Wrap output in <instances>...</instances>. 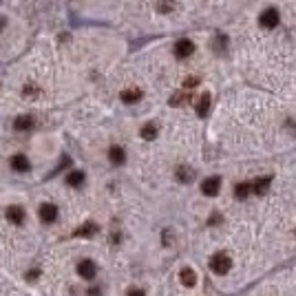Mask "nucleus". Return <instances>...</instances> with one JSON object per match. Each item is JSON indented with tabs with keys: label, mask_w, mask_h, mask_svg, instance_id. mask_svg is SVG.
<instances>
[{
	"label": "nucleus",
	"mask_w": 296,
	"mask_h": 296,
	"mask_svg": "<svg viewBox=\"0 0 296 296\" xmlns=\"http://www.w3.org/2000/svg\"><path fill=\"white\" fill-rule=\"evenodd\" d=\"M5 27H7V18H3V16H0V31H3Z\"/></svg>",
	"instance_id": "b1692460"
},
{
	"label": "nucleus",
	"mask_w": 296,
	"mask_h": 296,
	"mask_svg": "<svg viewBox=\"0 0 296 296\" xmlns=\"http://www.w3.org/2000/svg\"><path fill=\"white\" fill-rule=\"evenodd\" d=\"M210 268H213L215 274H228L232 268V259L226 255V252H217V255L210 259Z\"/></svg>",
	"instance_id": "f257e3e1"
},
{
	"label": "nucleus",
	"mask_w": 296,
	"mask_h": 296,
	"mask_svg": "<svg viewBox=\"0 0 296 296\" xmlns=\"http://www.w3.org/2000/svg\"><path fill=\"white\" fill-rule=\"evenodd\" d=\"M89 296H100V292H98V289L93 287V289H89Z\"/></svg>",
	"instance_id": "393cba45"
},
{
	"label": "nucleus",
	"mask_w": 296,
	"mask_h": 296,
	"mask_svg": "<svg viewBox=\"0 0 296 296\" xmlns=\"http://www.w3.org/2000/svg\"><path fill=\"white\" fill-rule=\"evenodd\" d=\"M95 232H98V226L93 221H87L73 232V237H95Z\"/></svg>",
	"instance_id": "9b49d317"
},
{
	"label": "nucleus",
	"mask_w": 296,
	"mask_h": 296,
	"mask_svg": "<svg viewBox=\"0 0 296 296\" xmlns=\"http://www.w3.org/2000/svg\"><path fill=\"white\" fill-rule=\"evenodd\" d=\"M129 296H146V294H144V289H137V287H133L131 292H129Z\"/></svg>",
	"instance_id": "5701e85b"
},
{
	"label": "nucleus",
	"mask_w": 296,
	"mask_h": 296,
	"mask_svg": "<svg viewBox=\"0 0 296 296\" xmlns=\"http://www.w3.org/2000/svg\"><path fill=\"white\" fill-rule=\"evenodd\" d=\"M195 108H197V115H199V117H206V115H208V108H210V95H208V93H201V95H199Z\"/></svg>",
	"instance_id": "9d476101"
},
{
	"label": "nucleus",
	"mask_w": 296,
	"mask_h": 296,
	"mask_svg": "<svg viewBox=\"0 0 296 296\" xmlns=\"http://www.w3.org/2000/svg\"><path fill=\"white\" fill-rule=\"evenodd\" d=\"M250 192H252V184H247V181H243V184H239L237 188H234V195H237L239 199H245Z\"/></svg>",
	"instance_id": "f3484780"
},
{
	"label": "nucleus",
	"mask_w": 296,
	"mask_h": 296,
	"mask_svg": "<svg viewBox=\"0 0 296 296\" xmlns=\"http://www.w3.org/2000/svg\"><path fill=\"white\" fill-rule=\"evenodd\" d=\"M259 22H261V27H265V29H274L276 25H279V11L276 9H265L263 14H261V18H259Z\"/></svg>",
	"instance_id": "20e7f679"
},
{
	"label": "nucleus",
	"mask_w": 296,
	"mask_h": 296,
	"mask_svg": "<svg viewBox=\"0 0 296 296\" xmlns=\"http://www.w3.org/2000/svg\"><path fill=\"white\" fill-rule=\"evenodd\" d=\"M179 279H181V283H184L186 287H192V285L197 283V276H195V272H192L190 268H184V270H181Z\"/></svg>",
	"instance_id": "2eb2a0df"
},
{
	"label": "nucleus",
	"mask_w": 296,
	"mask_h": 296,
	"mask_svg": "<svg viewBox=\"0 0 296 296\" xmlns=\"http://www.w3.org/2000/svg\"><path fill=\"white\" fill-rule=\"evenodd\" d=\"M38 217L45 223H53L58 219V206H53V203H42L38 210Z\"/></svg>",
	"instance_id": "423d86ee"
},
{
	"label": "nucleus",
	"mask_w": 296,
	"mask_h": 296,
	"mask_svg": "<svg viewBox=\"0 0 296 296\" xmlns=\"http://www.w3.org/2000/svg\"><path fill=\"white\" fill-rule=\"evenodd\" d=\"M119 98H122L124 104H135V102L142 100V91L140 89H124L122 93H119Z\"/></svg>",
	"instance_id": "6e6552de"
},
{
	"label": "nucleus",
	"mask_w": 296,
	"mask_h": 296,
	"mask_svg": "<svg viewBox=\"0 0 296 296\" xmlns=\"http://www.w3.org/2000/svg\"><path fill=\"white\" fill-rule=\"evenodd\" d=\"M142 137H144V140H155V137H157V126L155 124H146V126H144V129H142Z\"/></svg>",
	"instance_id": "6ab92c4d"
},
{
	"label": "nucleus",
	"mask_w": 296,
	"mask_h": 296,
	"mask_svg": "<svg viewBox=\"0 0 296 296\" xmlns=\"http://www.w3.org/2000/svg\"><path fill=\"white\" fill-rule=\"evenodd\" d=\"M188 100H190V91H186V89H184L181 93H177V95H175V98L171 100V104H173V106H179L181 102H188Z\"/></svg>",
	"instance_id": "412c9836"
},
{
	"label": "nucleus",
	"mask_w": 296,
	"mask_h": 296,
	"mask_svg": "<svg viewBox=\"0 0 296 296\" xmlns=\"http://www.w3.org/2000/svg\"><path fill=\"white\" fill-rule=\"evenodd\" d=\"M77 274H80L82 279H87V281L95 279V274H98V265L91 261V259H84V261L77 263Z\"/></svg>",
	"instance_id": "7ed1b4c3"
},
{
	"label": "nucleus",
	"mask_w": 296,
	"mask_h": 296,
	"mask_svg": "<svg viewBox=\"0 0 296 296\" xmlns=\"http://www.w3.org/2000/svg\"><path fill=\"white\" fill-rule=\"evenodd\" d=\"M5 217H7L11 223L20 226V223L25 221V208H20V206H9L7 210H5Z\"/></svg>",
	"instance_id": "0eeeda50"
},
{
	"label": "nucleus",
	"mask_w": 296,
	"mask_h": 296,
	"mask_svg": "<svg viewBox=\"0 0 296 296\" xmlns=\"http://www.w3.org/2000/svg\"><path fill=\"white\" fill-rule=\"evenodd\" d=\"M219 190H221V179H219V177H208V179L201 184V192H203L206 197L219 195Z\"/></svg>",
	"instance_id": "39448f33"
},
{
	"label": "nucleus",
	"mask_w": 296,
	"mask_h": 296,
	"mask_svg": "<svg viewBox=\"0 0 296 296\" xmlns=\"http://www.w3.org/2000/svg\"><path fill=\"white\" fill-rule=\"evenodd\" d=\"M66 184L73 186V188L82 186V184H84V173H82V171H73V173H69V177H66Z\"/></svg>",
	"instance_id": "dca6fc26"
},
{
	"label": "nucleus",
	"mask_w": 296,
	"mask_h": 296,
	"mask_svg": "<svg viewBox=\"0 0 296 296\" xmlns=\"http://www.w3.org/2000/svg\"><path fill=\"white\" fill-rule=\"evenodd\" d=\"M192 53H195V42L188 40V38H181L175 42V56H177L179 60L184 58H190Z\"/></svg>",
	"instance_id": "f03ea898"
},
{
	"label": "nucleus",
	"mask_w": 296,
	"mask_h": 296,
	"mask_svg": "<svg viewBox=\"0 0 296 296\" xmlns=\"http://www.w3.org/2000/svg\"><path fill=\"white\" fill-rule=\"evenodd\" d=\"M270 184H272V177H261V179H257L255 184H252V190L257 192V195H265L270 188Z\"/></svg>",
	"instance_id": "ddd939ff"
},
{
	"label": "nucleus",
	"mask_w": 296,
	"mask_h": 296,
	"mask_svg": "<svg viewBox=\"0 0 296 296\" xmlns=\"http://www.w3.org/2000/svg\"><path fill=\"white\" fill-rule=\"evenodd\" d=\"M108 159H111L115 166H122L124 161H126L124 148H122V146H111V148H108Z\"/></svg>",
	"instance_id": "1a4fd4ad"
},
{
	"label": "nucleus",
	"mask_w": 296,
	"mask_h": 296,
	"mask_svg": "<svg viewBox=\"0 0 296 296\" xmlns=\"http://www.w3.org/2000/svg\"><path fill=\"white\" fill-rule=\"evenodd\" d=\"M195 177V173L190 171V168H186V166H179V171H177V179L179 181H184V184H188V181Z\"/></svg>",
	"instance_id": "a211bd4d"
},
{
	"label": "nucleus",
	"mask_w": 296,
	"mask_h": 296,
	"mask_svg": "<svg viewBox=\"0 0 296 296\" xmlns=\"http://www.w3.org/2000/svg\"><path fill=\"white\" fill-rule=\"evenodd\" d=\"M11 168H14L16 173H27L29 171V159L25 155H14L11 157Z\"/></svg>",
	"instance_id": "f8f14e48"
},
{
	"label": "nucleus",
	"mask_w": 296,
	"mask_h": 296,
	"mask_svg": "<svg viewBox=\"0 0 296 296\" xmlns=\"http://www.w3.org/2000/svg\"><path fill=\"white\" fill-rule=\"evenodd\" d=\"M173 9H175L173 0H157V11H161V14H171Z\"/></svg>",
	"instance_id": "aec40b11"
},
{
	"label": "nucleus",
	"mask_w": 296,
	"mask_h": 296,
	"mask_svg": "<svg viewBox=\"0 0 296 296\" xmlns=\"http://www.w3.org/2000/svg\"><path fill=\"white\" fill-rule=\"evenodd\" d=\"M31 126H33V117L31 115H20V117H16V122H14L16 131H29Z\"/></svg>",
	"instance_id": "4468645a"
},
{
	"label": "nucleus",
	"mask_w": 296,
	"mask_h": 296,
	"mask_svg": "<svg viewBox=\"0 0 296 296\" xmlns=\"http://www.w3.org/2000/svg\"><path fill=\"white\" fill-rule=\"evenodd\" d=\"M197 84H199V77H188V80L184 82V89H186V91H190L192 87H197Z\"/></svg>",
	"instance_id": "4be33fe9"
}]
</instances>
